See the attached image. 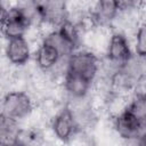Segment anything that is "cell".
I'll use <instances>...</instances> for the list:
<instances>
[{
	"label": "cell",
	"mask_w": 146,
	"mask_h": 146,
	"mask_svg": "<svg viewBox=\"0 0 146 146\" xmlns=\"http://www.w3.org/2000/svg\"><path fill=\"white\" fill-rule=\"evenodd\" d=\"M107 57L112 63L119 64V66L132 57L128 40L122 33L115 32L112 34L107 48Z\"/></svg>",
	"instance_id": "obj_7"
},
{
	"label": "cell",
	"mask_w": 146,
	"mask_h": 146,
	"mask_svg": "<svg viewBox=\"0 0 146 146\" xmlns=\"http://www.w3.org/2000/svg\"><path fill=\"white\" fill-rule=\"evenodd\" d=\"M114 127L116 132L124 139H136L144 130H146L144 121L129 106L115 117Z\"/></svg>",
	"instance_id": "obj_4"
},
{
	"label": "cell",
	"mask_w": 146,
	"mask_h": 146,
	"mask_svg": "<svg viewBox=\"0 0 146 146\" xmlns=\"http://www.w3.org/2000/svg\"><path fill=\"white\" fill-rule=\"evenodd\" d=\"M32 100L26 92L11 91L3 97L1 114L9 119L18 121L26 117L32 112Z\"/></svg>",
	"instance_id": "obj_3"
},
{
	"label": "cell",
	"mask_w": 146,
	"mask_h": 146,
	"mask_svg": "<svg viewBox=\"0 0 146 146\" xmlns=\"http://www.w3.org/2000/svg\"><path fill=\"white\" fill-rule=\"evenodd\" d=\"M137 146H146V130H144L137 138H136Z\"/></svg>",
	"instance_id": "obj_13"
},
{
	"label": "cell",
	"mask_w": 146,
	"mask_h": 146,
	"mask_svg": "<svg viewBox=\"0 0 146 146\" xmlns=\"http://www.w3.org/2000/svg\"><path fill=\"white\" fill-rule=\"evenodd\" d=\"M76 129L78 122L75 120L72 108L70 106L63 107L52 121V131L55 136L59 140L66 143L72 138Z\"/></svg>",
	"instance_id": "obj_6"
},
{
	"label": "cell",
	"mask_w": 146,
	"mask_h": 146,
	"mask_svg": "<svg viewBox=\"0 0 146 146\" xmlns=\"http://www.w3.org/2000/svg\"><path fill=\"white\" fill-rule=\"evenodd\" d=\"M119 13H120L119 1L104 0V1H98L95 5L90 15L95 23L100 25H106V24H110Z\"/></svg>",
	"instance_id": "obj_9"
},
{
	"label": "cell",
	"mask_w": 146,
	"mask_h": 146,
	"mask_svg": "<svg viewBox=\"0 0 146 146\" xmlns=\"http://www.w3.org/2000/svg\"><path fill=\"white\" fill-rule=\"evenodd\" d=\"M6 56L11 64L24 65L31 56L30 47L24 36L14 38L8 40L6 46Z\"/></svg>",
	"instance_id": "obj_8"
},
{
	"label": "cell",
	"mask_w": 146,
	"mask_h": 146,
	"mask_svg": "<svg viewBox=\"0 0 146 146\" xmlns=\"http://www.w3.org/2000/svg\"><path fill=\"white\" fill-rule=\"evenodd\" d=\"M21 129L17 125V121L9 119L5 115H0V143L1 146H11L18 141Z\"/></svg>",
	"instance_id": "obj_11"
},
{
	"label": "cell",
	"mask_w": 146,
	"mask_h": 146,
	"mask_svg": "<svg viewBox=\"0 0 146 146\" xmlns=\"http://www.w3.org/2000/svg\"><path fill=\"white\" fill-rule=\"evenodd\" d=\"M136 54L146 58V23L140 24L136 33Z\"/></svg>",
	"instance_id": "obj_12"
},
{
	"label": "cell",
	"mask_w": 146,
	"mask_h": 146,
	"mask_svg": "<svg viewBox=\"0 0 146 146\" xmlns=\"http://www.w3.org/2000/svg\"><path fill=\"white\" fill-rule=\"evenodd\" d=\"M35 59H36L38 66L41 70L48 71L58 64V62L62 59V56H60L59 51L52 44H50L46 41H42L41 46L39 47V49L36 51Z\"/></svg>",
	"instance_id": "obj_10"
},
{
	"label": "cell",
	"mask_w": 146,
	"mask_h": 146,
	"mask_svg": "<svg viewBox=\"0 0 146 146\" xmlns=\"http://www.w3.org/2000/svg\"><path fill=\"white\" fill-rule=\"evenodd\" d=\"M32 23V16L27 9L13 7L9 9L2 8L1 14V31L8 39L24 36L26 30Z\"/></svg>",
	"instance_id": "obj_2"
},
{
	"label": "cell",
	"mask_w": 146,
	"mask_h": 146,
	"mask_svg": "<svg viewBox=\"0 0 146 146\" xmlns=\"http://www.w3.org/2000/svg\"><path fill=\"white\" fill-rule=\"evenodd\" d=\"M99 70V59L96 55L86 50H76L66 60L65 73L94 82Z\"/></svg>",
	"instance_id": "obj_1"
},
{
	"label": "cell",
	"mask_w": 146,
	"mask_h": 146,
	"mask_svg": "<svg viewBox=\"0 0 146 146\" xmlns=\"http://www.w3.org/2000/svg\"><path fill=\"white\" fill-rule=\"evenodd\" d=\"M34 9L41 22L56 26L57 29L66 21H68L66 3L63 1L34 2Z\"/></svg>",
	"instance_id": "obj_5"
},
{
	"label": "cell",
	"mask_w": 146,
	"mask_h": 146,
	"mask_svg": "<svg viewBox=\"0 0 146 146\" xmlns=\"http://www.w3.org/2000/svg\"><path fill=\"white\" fill-rule=\"evenodd\" d=\"M11 146H26V145H24L21 140H18L17 143H15V144H14V145H11Z\"/></svg>",
	"instance_id": "obj_14"
}]
</instances>
